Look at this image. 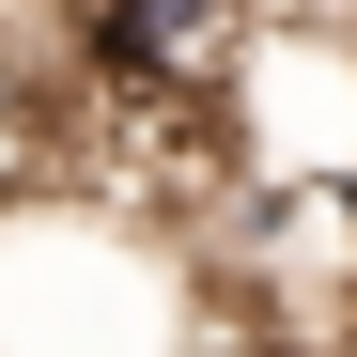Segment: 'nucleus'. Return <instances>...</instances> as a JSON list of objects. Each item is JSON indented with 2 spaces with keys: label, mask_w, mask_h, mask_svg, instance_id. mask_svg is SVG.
Segmentation results:
<instances>
[{
  "label": "nucleus",
  "mask_w": 357,
  "mask_h": 357,
  "mask_svg": "<svg viewBox=\"0 0 357 357\" xmlns=\"http://www.w3.org/2000/svg\"><path fill=\"white\" fill-rule=\"evenodd\" d=\"M187 357H264V342H249V326H218V311H202V342H187Z\"/></svg>",
  "instance_id": "nucleus-1"
}]
</instances>
